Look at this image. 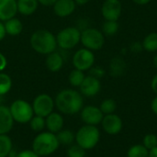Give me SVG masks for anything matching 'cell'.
<instances>
[{"mask_svg":"<svg viewBox=\"0 0 157 157\" xmlns=\"http://www.w3.org/2000/svg\"><path fill=\"white\" fill-rule=\"evenodd\" d=\"M54 103L57 109L66 115H75L80 112L84 107L82 94L71 88L60 91L55 98Z\"/></svg>","mask_w":157,"mask_h":157,"instance_id":"obj_1","label":"cell"},{"mask_svg":"<svg viewBox=\"0 0 157 157\" xmlns=\"http://www.w3.org/2000/svg\"><path fill=\"white\" fill-rule=\"evenodd\" d=\"M31 48L38 53L48 55L57 48L56 36L48 29H40L34 31L29 39Z\"/></svg>","mask_w":157,"mask_h":157,"instance_id":"obj_2","label":"cell"},{"mask_svg":"<svg viewBox=\"0 0 157 157\" xmlns=\"http://www.w3.org/2000/svg\"><path fill=\"white\" fill-rule=\"evenodd\" d=\"M59 142L55 133L43 132L38 134L32 143V150L40 156H47L53 154L59 148Z\"/></svg>","mask_w":157,"mask_h":157,"instance_id":"obj_3","label":"cell"},{"mask_svg":"<svg viewBox=\"0 0 157 157\" xmlns=\"http://www.w3.org/2000/svg\"><path fill=\"white\" fill-rule=\"evenodd\" d=\"M100 140V132L97 126L84 125L75 133L76 144L86 150L95 148Z\"/></svg>","mask_w":157,"mask_h":157,"instance_id":"obj_4","label":"cell"},{"mask_svg":"<svg viewBox=\"0 0 157 157\" xmlns=\"http://www.w3.org/2000/svg\"><path fill=\"white\" fill-rule=\"evenodd\" d=\"M81 40V30L77 27H66L56 35L57 46L62 50L68 51L77 46Z\"/></svg>","mask_w":157,"mask_h":157,"instance_id":"obj_5","label":"cell"},{"mask_svg":"<svg viewBox=\"0 0 157 157\" xmlns=\"http://www.w3.org/2000/svg\"><path fill=\"white\" fill-rule=\"evenodd\" d=\"M80 42L84 48L92 52L99 51L105 44V35L103 32L96 28H86L81 30Z\"/></svg>","mask_w":157,"mask_h":157,"instance_id":"obj_6","label":"cell"},{"mask_svg":"<svg viewBox=\"0 0 157 157\" xmlns=\"http://www.w3.org/2000/svg\"><path fill=\"white\" fill-rule=\"evenodd\" d=\"M10 113L14 121L21 124H26L30 121L34 115L32 105L24 99L15 100L9 107Z\"/></svg>","mask_w":157,"mask_h":157,"instance_id":"obj_7","label":"cell"},{"mask_svg":"<svg viewBox=\"0 0 157 157\" xmlns=\"http://www.w3.org/2000/svg\"><path fill=\"white\" fill-rule=\"evenodd\" d=\"M95 61L96 56L94 54V52L86 48H81L77 50L72 59L74 67L83 72L88 71L93 65H95Z\"/></svg>","mask_w":157,"mask_h":157,"instance_id":"obj_8","label":"cell"},{"mask_svg":"<svg viewBox=\"0 0 157 157\" xmlns=\"http://www.w3.org/2000/svg\"><path fill=\"white\" fill-rule=\"evenodd\" d=\"M55 103L52 98L48 94H40L38 95L32 103V109L34 114L46 118L49 114L53 111Z\"/></svg>","mask_w":157,"mask_h":157,"instance_id":"obj_9","label":"cell"},{"mask_svg":"<svg viewBox=\"0 0 157 157\" xmlns=\"http://www.w3.org/2000/svg\"><path fill=\"white\" fill-rule=\"evenodd\" d=\"M122 13L121 0H105L101 6V15L105 20L118 21Z\"/></svg>","mask_w":157,"mask_h":157,"instance_id":"obj_10","label":"cell"},{"mask_svg":"<svg viewBox=\"0 0 157 157\" xmlns=\"http://www.w3.org/2000/svg\"><path fill=\"white\" fill-rule=\"evenodd\" d=\"M103 117L104 114L98 107L88 105L83 107V109H81V119L83 122L86 125L97 126L98 124H101Z\"/></svg>","mask_w":157,"mask_h":157,"instance_id":"obj_11","label":"cell"},{"mask_svg":"<svg viewBox=\"0 0 157 157\" xmlns=\"http://www.w3.org/2000/svg\"><path fill=\"white\" fill-rule=\"evenodd\" d=\"M101 125L104 132L109 135L119 134L123 128V122L121 118L115 113L104 115L103 120L101 121Z\"/></svg>","mask_w":157,"mask_h":157,"instance_id":"obj_12","label":"cell"},{"mask_svg":"<svg viewBox=\"0 0 157 157\" xmlns=\"http://www.w3.org/2000/svg\"><path fill=\"white\" fill-rule=\"evenodd\" d=\"M79 88H80V93L82 94V96H85L87 98H93L100 92L101 82L99 79L92 75H87L85 77Z\"/></svg>","mask_w":157,"mask_h":157,"instance_id":"obj_13","label":"cell"},{"mask_svg":"<svg viewBox=\"0 0 157 157\" xmlns=\"http://www.w3.org/2000/svg\"><path fill=\"white\" fill-rule=\"evenodd\" d=\"M52 8L57 17H66L75 12L76 4L74 0H57L52 6Z\"/></svg>","mask_w":157,"mask_h":157,"instance_id":"obj_14","label":"cell"},{"mask_svg":"<svg viewBox=\"0 0 157 157\" xmlns=\"http://www.w3.org/2000/svg\"><path fill=\"white\" fill-rule=\"evenodd\" d=\"M17 13V0H0V21L5 22Z\"/></svg>","mask_w":157,"mask_h":157,"instance_id":"obj_15","label":"cell"},{"mask_svg":"<svg viewBox=\"0 0 157 157\" xmlns=\"http://www.w3.org/2000/svg\"><path fill=\"white\" fill-rule=\"evenodd\" d=\"M14 120L9 108L0 105V134L8 133L13 128Z\"/></svg>","mask_w":157,"mask_h":157,"instance_id":"obj_16","label":"cell"},{"mask_svg":"<svg viewBox=\"0 0 157 157\" xmlns=\"http://www.w3.org/2000/svg\"><path fill=\"white\" fill-rule=\"evenodd\" d=\"M127 70V63L121 56H114L109 66V73L112 77H121L125 75Z\"/></svg>","mask_w":157,"mask_h":157,"instance_id":"obj_17","label":"cell"},{"mask_svg":"<svg viewBox=\"0 0 157 157\" xmlns=\"http://www.w3.org/2000/svg\"><path fill=\"white\" fill-rule=\"evenodd\" d=\"M63 63H64L63 57L62 56L61 53H59L57 52H52L49 53L45 60L46 67L48 68L49 71H51L52 73L59 72L63 68Z\"/></svg>","mask_w":157,"mask_h":157,"instance_id":"obj_18","label":"cell"},{"mask_svg":"<svg viewBox=\"0 0 157 157\" xmlns=\"http://www.w3.org/2000/svg\"><path fill=\"white\" fill-rule=\"evenodd\" d=\"M46 128L49 132L52 133H57L61 130H63V118L61 114L57 112H52L49 114L46 119Z\"/></svg>","mask_w":157,"mask_h":157,"instance_id":"obj_19","label":"cell"},{"mask_svg":"<svg viewBox=\"0 0 157 157\" xmlns=\"http://www.w3.org/2000/svg\"><path fill=\"white\" fill-rule=\"evenodd\" d=\"M17 12L23 16H30L36 12L39 6L38 0H17Z\"/></svg>","mask_w":157,"mask_h":157,"instance_id":"obj_20","label":"cell"},{"mask_svg":"<svg viewBox=\"0 0 157 157\" xmlns=\"http://www.w3.org/2000/svg\"><path fill=\"white\" fill-rule=\"evenodd\" d=\"M5 29L7 35L9 36H17L23 30V24L20 19L17 18L16 17L5 21Z\"/></svg>","mask_w":157,"mask_h":157,"instance_id":"obj_21","label":"cell"},{"mask_svg":"<svg viewBox=\"0 0 157 157\" xmlns=\"http://www.w3.org/2000/svg\"><path fill=\"white\" fill-rule=\"evenodd\" d=\"M143 48L147 52H157V32L148 33L142 41Z\"/></svg>","mask_w":157,"mask_h":157,"instance_id":"obj_22","label":"cell"},{"mask_svg":"<svg viewBox=\"0 0 157 157\" xmlns=\"http://www.w3.org/2000/svg\"><path fill=\"white\" fill-rule=\"evenodd\" d=\"M120 29V24L116 20H105L102 25L101 31L105 35V37H112L118 33Z\"/></svg>","mask_w":157,"mask_h":157,"instance_id":"obj_23","label":"cell"},{"mask_svg":"<svg viewBox=\"0 0 157 157\" xmlns=\"http://www.w3.org/2000/svg\"><path fill=\"white\" fill-rule=\"evenodd\" d=\"M56 137L59 144L63 145H72L75 141V134L70 130H61L57 132Z\"/></svg>","mask_w":157,"mask_h":157,"instance_id":"obj_24","label":"cell"},{"mask_svg":"<svg viewBox=\"0 0 157 157\" xmlns=\"http://www.w3.org/2000/svg\"><path fill=\"white\" fill-rule=\"evenodd\" d=\"M13 149L12 141L6 134H0V157H7Z\"/></svg>","mask_w":157,"mask_h":157,"instance_id":"obj_25","label":"cell"},{"mask_svg":"<svg viewBox=\"0 0 157 157\" xmlns=\"http://www.w3.org/2000/svg\"><path fill=\"white\" fill-rule=\"evenodd\" d=\"M85 77H86V75H85L83 71H80V70L75 68L74 70H72L70 72L69 76H68V80H69V83L72 86L79 87L81 86V84L83 83Z\"/></svg>","mask_w":157,"mask_h":157,"instance_id":"obj_26","label":"cell"},{"mask_svg":"<svg viewBox=\"0 0 157 157\" xmlns=\"http://www.w3.org/2000/svg\"><path fill=\"white\" fill-rule=\"evenodd\" d=\"M149 150L143 144H135L129 148L127 151V157H148Z\"/></svg>","mask_w":157,"mask_h":157,"instance_id":"obj_27","label":"cell"},{"mask_svg":"<svg viewBox=\"0 0 157 157\" xmlns=\"http://www.w3.org/2000/svg\"><path fill=\"white\" fill-rule=\"evenodd\" d=\"M12 87L11 77L5 73L0 72V97L7 94Z\"/></svg>","mask_w":157,"mask_h":157,"instance_id":"obj_28","label":"cell"},{"mask_svg":"<svg viewBox=\"0 0 157 157\" xmlns=\"http://www.w3.org/2000/svg\"><path fill=\"white\" fill-rule=\"evenodd\" d=\"M99 109L104 115L115 113L117 109V102L113 98H106L101 102Z\"/></svg>","mask_w":157,"mask_h":157,"instance_id":"obj_29","label":"cell"},{"mask_svg":"<svg viewBox=\"0 0 157 157\" xmlns=\"http://www.w3.org/2000/svg\"><path fill=\"white\" fill-rule=\"evenodd\" d=\"M30 128L34 132H41L45 127H46V121L45 118L40 117V116H35L32 117V119L29 121Z\"/></svg>","mask_w":157,"mask_h":157,"instance_id":"obj_30","label":"cell"},{"mask_svg":"<svg viewBox=\"0 0 157 157\" xmlns=\"http://www.w3.org/2000/svg\"><path fill=\"white\" fill-rule=\"evenodd\" d=\"M143 145L149 151L157 146V135L155 133H147L143 139Z\"/></svg>","mask_w":157,"mask_h":157,"instance_id":"obj_31","label":"cell"},{"mask_svg":"<svg viewBox=\"0 0 157 157\" xmlns=\"http://www.w3.org/2000/svg\"><path fill=\"white\" fill-rule=\"evenodd\" d=\"M68 157H86V150L77 144L71 145L67 150Z\"/></svg>","mask_w":157,"mask_h":157,"instance_id":"obj_32","label":"cell"},{"mask_svg":"<svg viewBox=\"0 0 157 157\" xmlns=\"http://www.w3.org/2000/svg\"><path fill=\"white\" fill-rule=\"evenodd\" d=\"M89 75H92L98 79H101L106 75V70L99 65H93L89 70Z\"/></svg>","mask_w":157,"mask_h":157,"instance_id":"obj_33","label":"cell"},{"mask_svg":"<svg viewBox=\"0 0 157 157\" xmlns=\"http://www.w3.org/2000/svg\"><path fill=\"white\" fill-rule=\"evenodd\" d=\"M129 49L132 53H140V52H142L144 51L142 41H133V42H132Z\"/></svg>","mask_w":157,"mask_h":157,"instance_id":"obj_34","label":"cell"},{"mask_svg":"<svg viewBox=\"0 0 157 157\" xmlns=\"http://www.w3.org/2000/svg\"><path fill=\"white\" fill-rule=\"evenodd\" d=\"M16 157H40L33 150H24L19 153H17Z\"/></svg>","mask_w":157,"mask_h":157,"instance_id":"obj_35","label":"cell"},{"mask_svg":"<svg viewBox=\"0 0 157 157\" xmlns=\"http://www.w3.org/2000/svg\"><path fill=\"white\" fill-rule=\"evenodd\" d=\"M6 66H7V59L2 52H0V72H3Z\"/></svg>","mask_w":157,"mask_h":157,"instance_id":"obj_36","label":"cell"},{"mask_svg":"<svg viewBox=\"0 0 157 157\" xmlns=\"http://www.w3.org/2000/svg\"><path fill=\"white\" fill-rule=\"evenodd\" d=\"M57 0H38L39 4L44 6H52Z\"/></svg>","mask_w":157,"mask_h":157,"instance_id":"obj_37","label":"cell"},{"mask_svg":"<svg viewBox=\"0 0 157 157\" xmlns=\"http://www.w3.org/2000/svg\"><path fill=\"white\" fill-rule=\"evenodd\" d=\"M151 88L155 92V94L157 95V74L153 77L151 81Z\"/></svg>","mask_w":157,"mask_h":157,"instance_id":"obj_38","label":"cell"},{"mask_svg":"<svg viewBox=\"0 0 157 157\" xmlns=\"http://www.w3.org/2000/svg\"><path fill=\"white\" fill-rule=\"evenodd\" d=\"M6 35V32L5 29V25L2 21H0V41L5 39Z\"/></svg>","mask_w":157,"mask_h":157,"instance_id":"obj_39","label":"cell"},{"mask_svg":"<svg viewBox=\"0 0 157 157\" xmlns=\"http://www.w3.org/2000/svg\"><path fill=\"white\" fill-rule=\"evenodd\" d=\"M151 109L152 111L157 116V95L156 97H155L151 102Z\"/></svg>","mask_w":157,"mask_h":157,"instance_id":"obj_40","label":"cell"},{"mask_svg":"<svg viewBox=\"0 0 157 157\" xmlns=\"http://www.w3.org/2000/svg\"><path fill=\"white\" fill-rule=\"evenodd\" d=\"M133 3H135L136 5H139V6H145L147 4H149L152 0H132Z\"/></svg>","mask_w":157,"mask_h":157,"instance_id":"obj_41","label":"cell"},{"mask_svg":"<svg viewBox=\"0 0 157 157\" xmlns=\"http://www.w3.org/2000/svg\"><path fill=\"white\" fill-rule=\"evenodd\" d=\"M76 4V6H84L86 5L90 0H74Z\"/></svg>","mask_w":157,"mask_h":157,"instance_id":"obj_42","label":"cell"},{"mask_svg":"<svg viewBox=\"0 0 157 157\" xmlns=\"http://www.w3.org/2000/svg\"><path fill=\"white\" fill-rule=\"evenodd\" d=\"M148 157H157V146L149 151V156Z\"/></svg>","mask_w":157,"mask_h":157,"instance_id":"obj_43","label":"cell"},{"mask_svg":"<svg viewBox=\"0 0 157 157\" xmlns=\"http://www.w3.org/2000/svg\"><path fill=\"white\" fill-rule=\"evenodd\" d=\"M153 64H154L155 68L157 70V54H155L153 58Z\"/></svg>","mask_w":157,"mask_h":157,"instance_id":"obj_44","label":"cell"},{"mask_svg":"<svg viewBox=\"0 0 157 157\" xmlns=\"http://www.w3.org/2000/svg\"><path fill=\"white\" fill-rule=\"evenodd\" d=\"M17 153H16V152H15V150H14V149H12V150L10 151L9 155H8V157H16L17 156Z\"/></svg>","mask_w":157,"mask_h":157,"instance_id":"obj_45","label":"cell"}]
</instances>
